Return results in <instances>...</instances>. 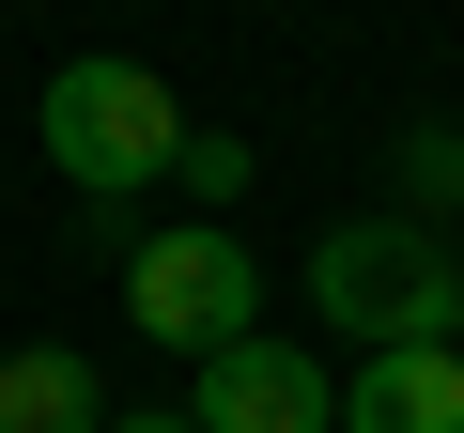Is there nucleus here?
I'll return each mask as SVG.
<instances>
[{
    "instance_id": "1",
    "label": "nucleus",
    "mask_w": 464,
    "mask_h": 433,
    "mask_svg": "<svg viewBox=\"0 0 464 433\" xmlns=\"http://www.w3.org/2000/svg\"><path fill=\"white\" fill-rule=\"evenodd\" d=\"M32 124H47V170L93 186V216L140 201V186H170V155H186V109H170L155 63H63Z\"/></svg>"
},
{
    "instance_id": "5",
    "label": "nucleus",
    "mask_w": 464,
    "mask_h": 433,
    "mask_svg": "<svg viewBox=\"0 0 464 433\" xmlns=\"http://www.w3.org/2000/svg\"><path fill=\"white\" fill-rule=\"evenodd\" d=\"M341 433H464V341H387V356H356Z\"/></svg>"
},
{
    "instance_id": "8",
    "label": "nucleus",
    "mask_w": 464,
    "mask_h": 433,
    "mask_svg": "<svg viewBox=\"0 0 464 433\" xmlns=\"http://www.w3.org/2000/svg\"><path fill=\"white\" fill-rule=\"evenodd\" d=\"M109 433H201L186 402H109Z\"/></svg>"
},
{
    "instance_id": "2",
    "label": "nucleus",
    "mask_w": 464,
    "mask_h": 433,
    "mask_svg": "<svg viewBox=\"0 0 464 433\" xmlns=\"http://www.w3.org/2000/svg\"><path fill=\"white\" fill-rule=\"evenodd\" d=\"M310 294L341 310L356 356H387V341H464V264L418 233V216H341V233L310 248Z\"/></svg>"
},
{
    "instance_id": "4",
    "label": "nucleus",
    "mask_w": 464,
    "mask_h": 433,
    "mask_svg": "<svg viewBox=\"0 0 464 433\" xmlns=\"http://www.w3.org/2000/svg\"><path fill=\"white\" fill-rule=\"evenodd\" d=\"M186 418L201 433H341V387H325V356L310 341H217L201 356V387H186Z\"/></svg>"
},
{
    "instance_id": "7",
    "label": "nucleus",
    "mask_w": 464,
    "mask_h": 433,
    "mask_svg": "<svg viewBox=\"0 0 464 433\" xmlns=\"http://www.w3.org/2000/svg\"><path fill=\"white\" fill-rule=\"evenodd\" d=\"M170 186H201V216H217L232 186H248V140H232V124H186V155H170Z\"/></svg>"
},
{
    "instance_id": "3",
    "label": "nucleus",
    "mask_w": 464,
    "mask_h": 433,
    "mask_svg": "<svg viewBox=\"0 0 464 433\" xmlns=\"http://www.w3.org/2000/svg\"><path fill=\"white\" fill-rule=\"evenodd\" d=\"M124 310H140V341H170V356H217V341H248V310H264V264L217 233V216H186V233H155L140 264H124Z\"/></svg>"
},
{
    "instance_id": "6",
    "label": "nucleus",
    "mask_w": 464,
    "mask_h": 433,
    "mask_svg": "<svg viewBox=\"0 0 464 433\" xmlns=\"http://www.w3.org/2000/svg\"><path fill=\"white\" fill-rule=\"evenodd\" d=\"M0 433H109V387L78 341H16L0 356Z\"/></svg>"
}]
</instances>
